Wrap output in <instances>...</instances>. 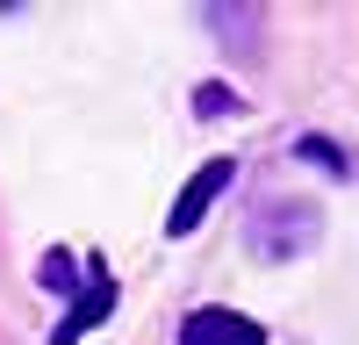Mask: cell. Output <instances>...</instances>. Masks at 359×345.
Returning a JSON list of instances; mask_svg holds the SVG:
<instances>
[{"label":"cell","mask_w":359,"mask_h":345,"mask_svg":"<svg viewBox=\"0 0 359 345\" xmlns=\"http://www.w3.org/2000/svg\"><path fill=\"white\" fill-rule=\"evenodd\" d=\"M180 345H266V331L252 316H237V309L201 302V309H187V324H180Z\"/></svg>","instance_id":"6da1fadb"},{"label":"cell","mask_w":359,"mask_h":345,"mask_svg":"<svg viewBox=\"0 0 359 345\" xmlns=\"http://www.w3.org/2000/svg\"><path fill=\"white\" fill-rule=\"evenodd\" d=\"M230 172H237L230 158H208V165L194 172V180L180 187V201H172V216H165V230H172V238H187V230H194V223L208 216V201H216V194L230 187Z\"/></svg>","instance_id":"7a4b0ae2"}]
</instances>
